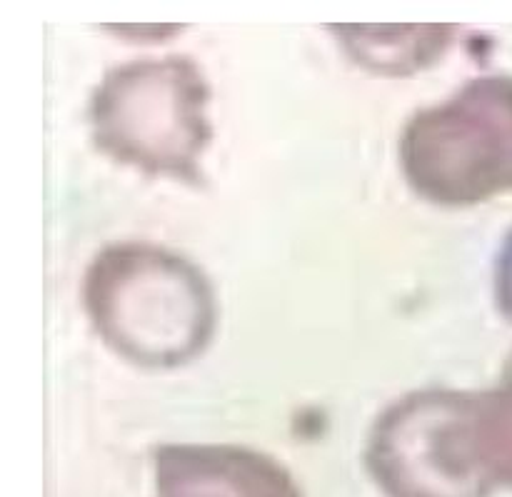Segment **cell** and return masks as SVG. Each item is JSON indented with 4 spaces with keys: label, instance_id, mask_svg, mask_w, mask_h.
I'll return each mask as SVG.
<instances>
[{
    "label": "cell",
    "instance_id": "8992f818",
    "mask_svg": "<svg viewBox=\"0 0 512 497\" xmlns=\"http://www.w3.org/2000/svg\"><path fill=\"white\" fill-rule=\"evenodd\" d=\"M345 53L378 75H413L443 58L458 28L445 23L428 25H328Z\"/></svg>",
    "mask_w": 512,
    "mask_h": 497
},
{
    "label": "cell",
    "instance_id": "277c9868",
    "mask_svg": "<svg viewBox=\"0 0 512 497\" xmlns=\"http://www.w3.org/2000/svg\"><path fill=\"white\" fill-rule=\"evenodd\" d=\"M365 468L385 497H490L473 443V393L418 390L370 428Z\"/></svg>",
    "mask_w": 512,
    "mask_h": 497
},
{
    "label": "cell",
    "instance_id": "ba28073f",
    "mask_svg": "<svg viewBox=\"0 0 512 497\" xmlns=\"http://www.w3.org/2000/svg\"><path fill=\"white\" fill-rule=\"evenodd\" d=\"M495 303L512 323V228L495 258Z\"/></svg>",
    "mask_w": 512,
    "mask_h": 497
},
{
    "label": "cell",
    "instance_id": "6da1fadb",
    "mask_svg": "<svg viewBox=\"0 0 512 497\" xmlns=\"http://www.w3.org/2000/svg\"><path fill=\"white\" fill-rule=\"evenodd\" d=\"M83 305L120 358L150 370L190 363L215 330V295L203 270L153 243H115L85 270Z\"/></svg>",
    "mask_w": 512,
    "mask_h": 497
},
{
    "label": "cell",
    "instance_id": "7a4b0ae2",
    "mask_svg": "<svg viewBox=\"0 0 512 497\" xmlns=\"http://www.w3.org/2000/svg\"><path fill=\"white\" fill-rule=\"evenodd\" d=\"M208 103V80L185 55L130 60L93 90L88 113L95 148L145 175L198 185L213 138Z\"/></svg>",
    "mask_w": 512,
    "mask_h": 497
},
{
    "label": "cell",
    "instance_id": "5b68a950",
    "mask_svg": "<svg viewBox=\"0 0 512 497\" xmlns=\"http://www.w3.org/2000/svg\"><path fill=\"white\" fill-rule=\"evenodd\" d=\"M158 497H303L285 465L243 445H163Z\"/></svg>",
    "mask_w": 512,
    "mask_h": 497
},
{
    "label": "cell",
    "instance_id": "3957f363",
    "mask_svg": "<svg viewBox=\"0 0 512 497\" xmlns=\"http://www.w3.org/2000/svg\"><path fill=\"white\" fill-rule=\"evenodd\" d=\"M400 168L420 198L445 208L512 193V75H480L418 110L400 135Z\"/></svg>",
    "mask_w": 512,
    "mask_h": 497
},
{
    "label": "cell",
    "instance_id": "52a82bcc",
    "mask_svg": "<svg viewBox=\"0 0 512 497\" xmlns=\"http://www.w3.org/2000/svg\"><path fill=\"white\" fill-rule=\"evenodd\" d=\"M473 443L490 488L512 490V378L473 393Z\"/></svg>",
    "mask_w": 512,
    "mask_h": 497
}]
</instances>
